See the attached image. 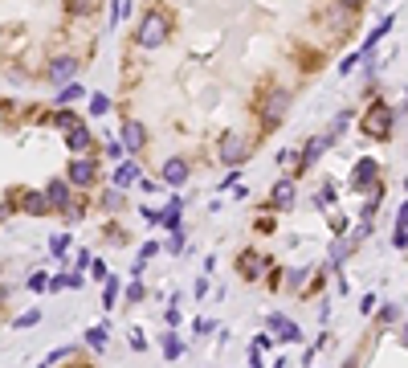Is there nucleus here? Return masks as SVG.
Here are the masks:
<instances>
[{"instance_id":"f257e3e1","label":"nucleus","mask_w":408,"mask_h":368,"mask_svg":"<svg viewBox=\"0 0 408 368\" xmlns=\"http://www.w3.org/2000/svg\"><path fill=\"white\" fill-rule=\"evenodd\" d=\"M392 123H396V111H392L388 102H372L360 115V131L367 139H388V135H392Z\"/></svg>"},{"instance_id":"f03ea898","label":"nucleus","mask_w":408,"mask_h":368,"mask_svg":"<svg viewBox=\"0 0 408 368\" xmlns=\"http://www.w3.org/2000/svg\"><path fill=\"white\" fill-rule=\"evenodd\" d=\"M164 37H168V17H164V13H147L143 21H139L135 41L143 49H155V46H164Z\"/></svg>"},{"instance_id":"7ed1b4c3","label":"nucleus","mask_w":408,"mask_h":368,"mask_svg":"<svg viewBox=\"0 0 408 368\" xmlns=\"http://www.w3.org/2000/svg\"><path fill=\"white\" fill-rule=\"evenodd\" d=\"M286 111H290V90H269V98L262 102V123L278 127L286 119Z\"/></svg>"},{"instance_id":"20e7f679","label":"nucleus","mask_w":408,"mask_h":368,"mask_svg":"<svg viewBox=\"0 0 408 368\" xmlns=\"http://www.w3.org/2000/svg\"><path fill=\"white\" fill-rule=\"evenodd\" d=\"M265 327H269L282 343H298V340H302V327H298L290 315H282V311H274V315L265 319Z\"/></svg>"},{"instance_id":"39448f33","label":"nucleus","mask_w":408,"mask_h":368,"mask_svg":"<svg viewBox=\"0 0 408 368\" xmlns=\"http://www.w3.org/2000/svg\"><path fill=\"white\" fill-rule=\"evenodd\" d=\"M335 144V135H331V131H323V135H314L311 144H307V151H302V156H298V168L294 172H307V168H314V164H318V156H323V151H327V147Z\"/></svg>"},{"instance_id":"423d86ee","label":"nucleus","mask_w":408,"mask_h":368,"mask_svg":"<svg viewBox=\"0 0 408 368\" xmlns=\"http://www.w3.org/2000/svg\"><path fill=\"white\" fill-rule=\"evenodd\" d=\"M245 156H249V144H245L241 135H233V131H229V135L220 139V160H225L229 168H237V164L245 160Z\"/></svg>"},{"instance_id":"0eeeda50","label":"nucleus","mask_w":408,"mask_h":368,"mask_svg":"<svg viewBox=\"0 0 408 368\" xmlns=\"http://www.w3.org/2000/svg\"><path fill=\"white\" fill-rule=\"evenodd\" d=\"M94 160H86V156H78V160H70V184H78V189H90L94 184Z\"/></svg>"},{"instance_id":"6e6552de","label":"nucleus","mask_w":408,"mask_h":368,"mask_svg":"<svg viewBox=\"0 0 408 368\" xmlns=\"http://www.w3.org/2000/svg\"><path fill=\"white\" fill-rule=\"evenodd\" d=\"M351 189H356V193H372V189H376V160H360V164H356Z\"/></svg>"},{"instance_id":"1a4fd4ad","label":"nucleus","mask_w":408,"mask_h":368,"mask_svg":"<svg viewBox=\"0 0 408 368\" xmlns=\"http://www.w3.org/2000/svg\"><path fill=\"white\" fill-rule=\"evenodd\" d=\"M73 74H78V62H73V57H57V62L49 66V82H53V86H66V82H73Z\"/></svg>"},{"instance_id":"9d476101","label":"nucleus","mask_w":408,"mask_h":368,"mask_svg":"<svg viewBox=\"0 0 408 368\" xmlns=\"http://www.w3.org/2000/svg\"><path fill=\"white\" fill-rule=\"evenodd\" d=\"M269 200H274V209H294V200H298L294 180H278V184H274V193H269Z\"/></svg>"},{"instance_id":"9b49d317","label":"nucleus","mask_w":408,"mask_h":368,"mask_svg":"<svg viewBox=\"0 0 408 368\" xmlns=\"http://www.w3.org/2000/svg\"><path fill=\"white\" fill-rule=\"evenodd\" d=\"M45 196H49V205H53V209H62V213L70 209V184H66V180H49Z\"/></svg>"},{"instance_id":"f8f14e48","label":"nucleus","mask_w":408,"mask_h":368,"mask_svg":"<svg viewBox=\"0 0 408 368\" xmlns=\"http://www.w3.org/2000/svg\"><path fill=\"white\" fill-rule=\"evenodd\" d=\"M164 180H168L171 189L188 184V160H180V156H176V160H168V164H164Z\"/></svg>"},{"instance_id":"ddd939ff","label":"nucleus","mask_w":408,"mask_h":368,"mask_svg":"<svg viewBox=\"0 0 408 368\" xmlns=\"http://www.w3.org/2000/svg\"><path fill=\"white\" fill-rule=\"evenodd\" d=\"M147 144V135H143V127H139V123H122V147H127V151H139V147Z\"/></svg>"},{"instance_id":"4468645a","label":"nucleus","mask_w":408,"mask_h":368,"mask_svg":"<svg viewBox=\"0 0 408 368\" xmlns=\"http://www.w3.org/2000/svg\"><path fill=\"white\" fill-rule=\"evenodd\" d=\"M356 245H360V242H356V238H339V242L331 245V258H327V266H339V262H347Z\"/></svg>"},{"instance_id":"2eb2a0df","label":"nucleus","mask_w":408,"mask_h":368,"mask_svg":"<svg viewBox=\"0 0 408 368\" xmlns=\"http://www.w3.org/2000/svg\"><path fill=\"white\" fill-rule=\"evenodd\" d=\"M262 270H265L262 254H253V250H245V254H241V278H258Z\"/></svg>"},{"instance_id":"dca6fc26","label":"nucleus","mask_w":408,"mask_h":368,"mask_svg":"<svg viewBox=\"0 0 408 368\" xmlns=\"http://www.w3.org/2000/svg\"><path fill=\"white\" fill-rule=\"evenodd\" d=\"M49 209H53V205H49L45 193H24V213H33V217H45Z\"/></svg>"},{"instance_id":"f3484780","label":"nucleus","mask_w":408,"mask_h":368,"mask_svg":"<svg viewBox=\"0 0 408 368\" xmlns=\"http://www.w3.org/2000/svg\"><path fill=\"white\" fill-rule=\"evenodd\" d=\"M135 180H139V164H135V160H122L119 168H115V184L127 189V184H135Z\"/></svg>"},{"instance_id":"a211bd4d","label":"nucleus","mask_w":408,"mask_h":368,"mask_svg":"<svg viewBox=\"0 0 408 368\" xmlns=\"http://www.w3.org/2000/svg\"><path fill=\"white\" fill-rule=\"evenodd\" d=\"M388 29H392V17H384V21L376 25V29H372V37H367V41H363V49H360V57H367V53H372V49L380 46V41H384L388 37Z\"/></svg>"},{"instance_id":"6ab92c4d","label":"nucleus","mask_w":408,"mask_h":368,"mask_svg":"<svg viewBox=\"0 0 408 368\" xmlns=\"http://www.w3.org/2000/svg\"><path fill=\"white\" fill-rule=\"evenodd\" d=\"M396 245H408V200L400 205V217H396V238H392Z\"/></svg>"},{"instance_id":"aec40b11","label":"nucleus","mask_w":408,"mask_h":368,"mask_svg":"<svg viewBox=\"0 0 408 368\" xmlns=\"http://www.w3.org/2000/svg\"><path fill=\"white\" fill-rule=\"evenodd\" d=\"M66 144H70L73 151H86V147H90V131H86V127H78V131L66 135Z\"/></svg>"},{"instance_id":"412c9836","label":"nucleus","mask_w":408,"mask_h":368,"mask_svg":"<svg viewBox=\"0 0 408 368\" xmlns=\"http://www.w3.org/2000/svg\"><path fill=\"white\" fill-rule=\"evenodd\" d=\"M86 343L102 352V348H106V323H98V327H90V332H86Z\"/></svg>"},{"instance_id":"4be33fe9","label":"nucleus","mask_w":408,"mask_h":368,"mask_svg":"<svg viewBox=\"0 0 408 368\" xmlns=\"http://www.w3.org/2000/svg\"><path fill=\"white\" fill-rule=\"evenodd\" d=\"M164 356H168V360H180V356H184V343L176 340V336H164Z\"/></svg>"},{"instance_id":"5701e85b","label":"nucleus","mask_w":408,"mask_h":368,"mask_svg":"<svg viewBox=\"0 0 408 368\" xmlns=\"http://www.w3.org/2000/svg\"><path fill=\"white\" fill-rule=\"evenodd\" d=\"M66 250H70V238H62V233L49 238V254H53V258H66Z\"/></svg>"},{"instance_id":"b1692460","label":"nucleus","mask_w":408,"mask_h":368,"mask_svg":"<svg viewBox=\"0 0 408 368\" xmlns=\"http://www.w3.org/2000/svg\"><path fill=\"white\" fill-rule=\"evenodd\" d=\"M102 209H111V213H115V209H122V189H119V184L102 196Z\"/></svg>"},{"instance_id":"393cba45","label":"nucleus","mask_w":408,"mask_h":368,"mask_svg":"<svg viewBox=\"0 0 408 368\" xmlns=\"http://www.w3.org/2000/svg\"><path fill=\"white\" fill-rule=\"evenodd\" d=\"M314 205H318V209H327V205H335V189H331V184H323V189L314 193Z\"/></svg>"},{"instance_id":"a878e982","label":"nucleus","mask_w":408,"mask_h":368,"mask_svg":"<svg viewBox=\"0 0 408 368\" xmlns=\"http://www.w3.org/2000/svg\"><path fill=\"white\" fill-rule=\"evenodd\" d=\"M111 111V98L106 95H90V115H106Z\"/></svg>"},{"instance_id":"bb28decb","label":"nucleus","mask_w":408,"mask_h":368,"mask_svg":"<svg viewBox=\"0 0 408 368\" xmlns=\"http://www.w3.org/2000/svg\"><path fill=\"white\" fill-rule=\"evenodd\" d=\"M57 127H62V131H78L82 123H78V115H70V111H62V115H57Z\"/></svg>"},{"instance_id":"cd10ccee","label":"nucleus","mask_w":408,"mask_h":368,"mask_svg":"<svg viewBox=\"0 0 408 368\" xmlns=\"http://www.w3.org/2000/svg\"><path fill=\"white\" fill-rule=\"evenodd\" d=\"M106 307H115L119 303V278H106V299H102Z\"/></svg>"},{"instance_id":"c85d7f7f","label":"nucleus","mask_w":408,"mask_h":368,"mask_svg":"<svg viewBox=\"0 0 408 368\" xmlns=\"http://www.w3.org/2000/svg\"><path fill=\"white\" fill-rule=\"evenodd\" d=\"M73 98H82V86L66 82V86H62V95H57V102H73Z\"/></svg>"},{"instance_id":"c756f323","label":"nucleus","mask_w":408,"mask_h":368,"mask_svg":"<svg viewBox=\"0 0 408 368\" xmlns=\"http://www.w3.org/2000/svg\"><path fill=\"white\" fill-rule=\"evenodd\" d=\"M127 299H131V303H143V282H139V278H131V287H127Z\"/></svg>"},{"instance_id":"7c9ffc66","label":"nucleus","mask_w":408,"mask_h":368,"mask_svg":"<svg viewBox=\"0 0 408 368\" xmlns=\"http://www.w3.org/2000/svg\"><path fill=\"white\" fill-rule=\"evenodd\" d=\"M37 319H41V311H37V307H33V311H24V315H17V327H33V323H37Z\"/></svg>"},{"instance_id":"2f4dec72","label":"nucleus","mask_w":408,"mask_h":368,"mask_svg":"<svg viewBox=\"0 0 408 368\" xmlns=\"http://www.w3.org/2000/svg\"><path fill=\"white\" fill-rule=\"evenodd\" d=\"M396 315H400V311H396V303H384V307H380V323H392Z\"/></svg>"},{"instance_id":"473e14b6","label":"nucleus","mask_w":408,"mask_h":368,"mask_svg":"<svg viewBox=\"0 0 408 368\" xmlns=\"http://www.w3.org/2000/svg\"><path fill=\"white\" fill-rule=\"evenodd\" d=\"M367 233H372V221L363 217L360 225H356V233H351V238H356V242H363V238H367Z\"/></svg>"},{"instance_id":"72a5a7b5","label":"nucleus","mask_w":408,"mask_h":368,"mask_svg":"<svg viewBox=\"0 0 408 368\" xmlns=\"http://www.w3.org/2000/svg\"><path fill=\"white\" fill-rule=\"evenodd\" d=\"M66 356H70V348H53L45 356V364H57V360H66Z\"/></svg>"},{"instance_id":"f704fd0d","label":"nucleus","mask_w":408,"mask_h":368,"mask_svg":"<svg viewBox=\"0 0 408 368\" xmlns=\"http://www.w3.org/2000/svg\"><path fill=\"white\" fill-rule=\"evenodd\" d=\"M307 274H311V270H290V287H302V282H307Z\"/></svg>"},{"instance_id":"c9c22d12","label":"nucleus","mask_w":408,"mask_h":368,"mask_svg":"<svg viewBox=\"0 0 408 368\" xmlns=\"http://www.w3.org/2000/svg\"><path fill=\"white\" fill-rule=\"evenodd\" d=\"M29 287H33V291H45L49 278H45V274H33V278H29Z\"/></svg>"},{"instance_id":"e433bc0d","label":"nucleus","mask_w":408,"mask_h":368,"mask_svg":"<svg viewBox=\"0 0 408 368\" xmlns=\"http://www.w3.org/2000/svg\"><path fill=\"white\" fill-rule=\"evenodd\" d=\"M360 311H376V294H363V299H360Z\"/></svg>"},{"instance_id":"4c0bfd02","label":"nucleus","mask_w":408,"mask_h":368,"mask_svg":"<svg viewBox=\"0 0 408 368\" xmlns=\"http://www.w3.org/2000/svg\"><path fill=\"white\" fill-rule=\"evenodd\" d=\"M131 348H135V352H143V348H147V340L139 336V327H135V336H131Z\"/></svg>"},{"instance_id":"58836bf2","label":"nucleus","mask_w":408,"mask_h":368,"mask_svg":"<svg viewBox=\"0 0 408 368\" xmlns=\"http://www.w3.org/2000/svg\"><path fill=\"white\" fill-rule=\"evenodd\" d=\"M339 4H343V8H360L363 0H339Z\"/></svg>"},{"instance_id":"ea45409f","label":"nucleus","mask_w":408,"mask_h":368,"mask_svg":"<svg viewBox=\"0 0 408 368\" xmlns=\"http://www.w3.org/2000/svg\"><path fill=\"white\" fill-rule=\"evenodd\" d=\"M400 343H405V348H408V323H405V332H400Z\"/></svg>"},{"instance_id":"a19ab883","label":"nucleus","mask_w":408,"mask_h":368,"mask_svg":"<svg viewBox=\"0 0 408 368\" xmlns=\"http://www.w3.org/2000/svg\"><path fill=\"white\" fill-rule=\"evenodd\" d=\"M0 221H4V205H0Z\"/></svg>"}]
</instances>
